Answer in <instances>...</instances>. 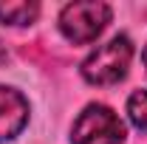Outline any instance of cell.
I'll return each instance as SVG.
<instances>
[{"mask_svg": "<svg viewBox=\"0 0 147 144\" xmlns=\"http://www.w3.org/2000/svg\"><path fill=\"white\" fill-rule=\"evenodd\" d=\"M130 59H133V42L130 37L119 34L99 45L85 62H82V76L91 85H116L119 79L127 76Z\"/></svg>", "mask_w": 147, "mask_h": 144, "instance_id": "obj_1", "label": "cell"}, {"mask_svg": "<svg viewBox=\"0 0 147 144\" xmlns=\"http://www.w3.org/2000/svg\"><path fill=\"white\" fill-rule=\"evenodd\" d=\"M110 23V6L99 0H82V3H68L59 11V31L76 45L93 42Z\"/></svg>", "mask_w": 147, "mask_h": 144, "instance_id": "obj_2", "label": "cell"}, {"mask_svg": "<svg viewBox=\"0 0 147 144\" xmlns=\"http://www.w3.org/2000/svg\"><path fill=\"white\" fill-rule=\"evenodd\" d=\"M71 144H125V124L108 105H88L74 122Z\"/></svg>", "mask_w": 147, "mask_h": 144, "instance_id": "obj_3", "label": "cell"}, {"mask_svg": "<svg viewBox=\"0 0 147 144\" xmlns=\"http://www.w3.org/2000/svg\"><path fill=\"white\" fill-rule=\"evenodd\" d=\"M28 122V102L14 88L0 85V141L14 139Z\"/></svg>", "mask_w": 147, "mask_h": 144, "instance_id": "obj_4", "label": "cell"}, {"mask_svg": "<svg viewBox=\"0 0 147 144\" xmlns=\"http://www.w3.org/2000/svg\"><path fill=\"white\" fill-rule=\"evenodd\" d=\"M37 14H40L37 3H6V6H0V20L11 23V26H28L37 20Z\"/></svg>", "mask_w": 147, "mask_h": 144, "instance_id": "obj_5", "label": "cell"}, {"mask_svg": "<svg viewBox=\"0 0 147 144\" xmlns=\"http://www.w3.org/2000/svg\"><path fill=\"white\" fill-rule=\"evenodd\" d=\"M127 116L139 130H147V90H136L127 99Z\"/></svg>", "mask_w": 147, "mask_h": 144, "instance_id": "obj_6", "label": "cell"}, {"mask_svg": "<svg viewBox=\"0 0 147 144\" xmlns=\"http://www.w3.org/2000/svg\"><path fill=\"white\" fill-rule=\"evenodd\" d=\"M144 65H147V48H144Z\"/></svg>", "mask_w": 147, "mask_h": 144, "instance_id": "obj_7", "label": "cell"}]
</instances>
